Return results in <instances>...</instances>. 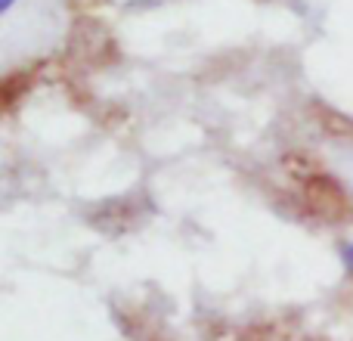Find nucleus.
I'll return each mask as SVG.
<instances>
[{
  "label": "nucleus",
  "instance_id": "nucleus-1",
  "mask_svg": "<svg viewBox=\"0 0 353 341\" xmlns=\"http://www.w3.org/2000/svg\"><path fill=\"white\" fill-rule=\"evenodd\" d=\"M341 261H344V267L353 273V239H350L347 245H341Z\"/></svg>",
  "mask_w": 353,
  "mask_h": 341
},
{
  "label": "nucleus",
  "instance_id": "nucleus-2",
  "mask_svg": "<svg viewBox=\"0 0 353 341\" xmlns=\"http://www.w3.org/2000/svg\"><path fill=\"white\" fill-rule=\"evenodd\" d=\"M12 3H16V0H0V12H10Z\"/></svg>",
  "mask_w": 353,
  "mask_h": 341
}]
</instances>
